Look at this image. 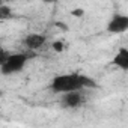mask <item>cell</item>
I'll return each mask as SVG.
<instances>
[{
  "label": "cell",
  "instance_id": "cell-4",
  "mask_svg": "<svg viewBox=\"0 0 128 128\" xmlns=\"http://www.w3.org/2000/svg\"><path fill=\"white\" fill-rule=\"evenodd\" d=\"M86 102V96L83 92H70L63 94L60 104L65 108H78Z\"/></svg>",
  "mask_w": 128,
  "mask_h": 128
},
{
  "label": "cell",
  "instance_id": "cell-3",
  "mask_svg": "<svg viewBox=\"0 0 128 128\" xmlns=\"http://www.w3.org/2000/svg\"><path fill=\"white\" fill-rule=\"evenodd\" d=\"M128 30V17L124 14H114L107 24V32L113 35H119Z\"/></svg>",
  "mask_w": 128,
  "mask_h": 128
},
{
  "label": "cell",
  "instance_id": "cell-10",
  "mask_svg": "<svg viewBox=\"0 0 128 128\" xmlns=\"http://www.w3.org/2000/svg\"><path fill=\"white\" fill-rule=\"evenodd\" d=\"M0 20H5V15L2 14V9H0Z\"/></svg>",
  "mask_w": 128,
  "mask_h": 128
},
{
  "label": "cell",
  "instance_id": "cell-2",
  "mask_svg": "<svg viewBox=\"0 0 128 128\" xmlns=\"http://www.w3.org/2000/svg\"><path fill=\"white\" fill-rule=\"evenodd\" d=\"M29 60V56L24 53H14L9 54V57L6 59V62L0 66V72L3 76H11V74H17L20 71L24 70L26 63Z\"/></svg>",
  "mask_w": 128,
  "mask_h": 128
},
{
  "label": "cell",
  "instance_id": "cell-9",
  "mask_svg": "<svg viewBox=\"0 0 128 128\" xmlns=\"http://www.w3.org/2000/svg\"><path fill=\"white\" fill-rule=\"evenodd\" d=\"M72 15H76V17H82V15H83V9H74V11H72Z\"/></svg>",
  "mask_w": 128,
  "mask_h": 128
},
{
  "label": "cell",
  "instance_id": "cell-5",
  "mask_svg": "<svg viewBox=\"0 0 128 128\" xmlns=\"http://www.w3.org/2000/svg\"><path fill=\"white\" fill-rule=\"evenodd\" d=\"M45 44V36L41 33H30L24 38V45L29 50H38Z\"/></svg>",
  "mask_w": 128,
  "mask_h": 128
},
{
  "label": "cell",
  "instance_id": "cell-1",
  "mask_svg": "<svg viewBox=\"0 0 128 128\" xmlns=\"http://www.w3.org/2000/svg\"><path fill=\"white\" fill-rule=\"evenodd\" d=\"M90 88H96L95 80L80 72L56 76L50 83V89L54 94H62V95L70 92H83L84 89H90Z\"/></svg>",
  "mask_w": 128,
  "mask_h": 128
},
{
  "label": "cell",
  "instance_id": "cell-6",
  "mask_svg": "<svg viewBox=\"0 0 128 128\" xmlns=\"http://www.w3.org/2000/svg\"><path fill=\"white\" fill-rule=\"evenodd\" d=\"M113 65H116L122 71H128V50L125 47L119 48V51L113 57Z\"/></svg>",
  "mask_w": 128,
  "mask_h": 128
},
{
  "label": "cell",
  "instance_id": "cell-8",
  "mask_svg": "<svg viewBox=\"0 0 128 128\" xmlns=\"http://www.w3.org/2000/svg\"><path fill=\"white\" fill-rule=\"evenodd\" d=\"M53 50H56V51H62V50H63V42H62V41H56V42H53Z\"/></svg>",
  "mask_w": 128,
  "mask_h": 128
},
{
  "label": "cell",
  "instance_id": "cell-7",
  "mask_svg": "<svg viewBox=\"0 0 128 128\" xmlns=\"http://www.w3.org/2000/svg\"><path fill=\"white\" fill-rule=\"evenodd\" d=\"M9 54H11V53H8L3 47H0V66H2L3 63L6 62V59L9 57Z\"/></svg>",
  "mask_w": 128,
  "mask_h": 128
}]
</instances>
